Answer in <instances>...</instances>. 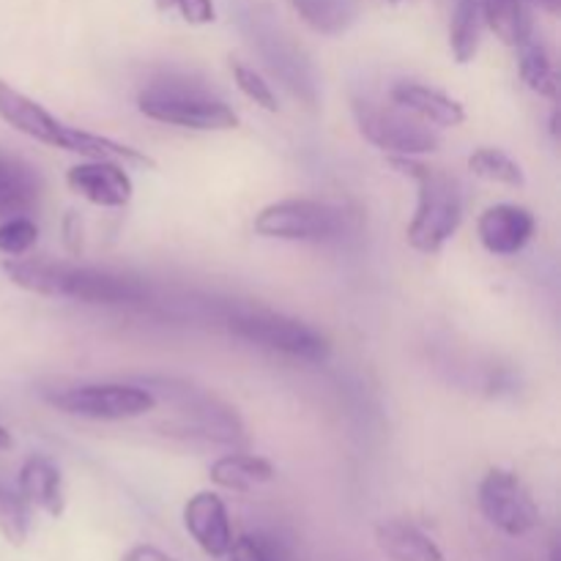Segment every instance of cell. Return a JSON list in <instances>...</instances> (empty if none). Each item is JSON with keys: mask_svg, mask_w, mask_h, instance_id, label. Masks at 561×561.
Returning <instances> with one entry per match:
<instances>
[{"mask_svg": "<svg viewBox=\"0 0 561 561\" xmlns=\"http://www.w3.org/2000/svg\"><path fill=\"white\" fill-rule=\"evenodd\" d=\"M3 272L16 288L47 299H71L82 305H140L148 299V288L129 274L110 268L71 266V263L9 257Z\"/></svg>", "mask_w": 561, "mask_h": 561, "instance_id": "cell-1", "label": "cell"}, {"mask_svg": "<svg viewBox=\"0 0 561 561\" xmlns=\"http://www.w3.org/2000/svg\"><path fill=\"white\" fill-rule=\"evenodd\" d=\"M0 118L20 135L44 142L49 148H60V151L80 153V157L88 159H113V162L121 164H137V168H153L157 164L148 153L137 151V148L64 124L47 107H42L31 96L11 88L5 80H0Z\"/></svg>", "mask_w": 561, "mask_h": 561, "instance_id": "cell-2", "label": "cell"}, {"mask_svg": "<svg viewBox=\"0 0 561 561\" xmlns=\"http://www.w3.org/2000/svg\"><path fill=\"white\" fill-rule=\"evenodd\" d=\"M389 164L400 175L416 184V214L405 239L416 252L436 255L463 222V195L453 175L416 162L414 157H389Z\"/></svg>", "mask_w": 561, "mask_h": 561, "instance_id": "cell-3", "label": "cell"}, {"mask_svg": "<svg viewBox=\"0 0 561 561\" xmlns=\"http://www.w3.org/2000/svg\"><path fill=\"white\" fill-rule=\"evenodd\" d=\"M137 107L146 118L195 131H230L239 126L233 107L203 91L179 85H153L137 96Z\"/></svg>", "mask_w": 561, "mask_h": 561, "instance_id": "cell-4", "label": "cell"}, {"mask_svg": "<svg viewBox=\"0 0 561 561\" xmlns=\"http://www.w3.org/2000/svg\"><path fill=\"white\" fill-rule=\"evenodd\" d=\"M354 118L362 137L373 142L378 151H387L389 157H422V153L438 151L442 146V137L431 129V124L405 113L394 102L378 104L356 99Z\"/></svg>", "mask_w": 561, "mask_h": 561, "instance_id": "cell-5", "label": "cell"}, {"mask_svg": "<svg viewBox=\"0 0 561 561\" xmlns=\"http://www.w3.org/2000/svg\"><path fill=\"white\" fill-rule=\"evenodd\" d=\"M228 329L247 343H255L290 359L321 365L332 356V343L318 329L296 318L277 316V312H244V316L230 318Z\"/></svg>", "mask_w": 561, "mask_h": 561, "instance_id": "cell-6", "label": "cell"}, {"mask_svg": "<svg viewBox=\"0 0 561 561\" xmlns=\"http://www.w3.org/2000/svg\"><path fill=\"white\" fill-rule=\"evenodd\" d=\"M348 217L332 203L288 197L255 214V233L283 241H329L343 236Z\"/></svg>", "mask_w": 561, "mask_h": 561, "instance_id": "cell-7", "label": "cell"}, {"mask_svg": "<svg viewBox=\"0 0 561 561\" xmlns=\"http://www.w3.org/2000/svg\"><path fill=\"white\" fill-rule=\"evenodd\" d=\"M49 405L69 416L93 422H124L146 416L157 409V394L135 383H82L49 394Z\"/></svg>", "mask_w": 561, "mask_h": 561, "instance_id": "cell-8", "label": "cell"}, {"mask_svg": "<svg viewBox=\"0 0 561 561\" xmlns=\"http://www.w3.org/2000/svg\"><path fill=\"white\" fill-rule=\"evenodd\" d=\"M480 510L491 526L507 537H524L540 524L535 496L518 474L507 469H491L480 482Z\"/></svg>", "mask_w": 561, "mask_h": 561, "instance_id": "cell-9", "label": "cell"}, {"mask_svg": "<svg viewBox=\"0 0 561 561\" xmlns=\"http://www.w3.org/2000/svg\"><path fill=\"white\" fill-rule=\"evenodd\" d=\"M170 400L175 405V431L173 436L184 438H203L214 444H244V425L239 414L230 405L219 403L211 394L195 392L192 387L170 392Z\"/></svg>", "mask_w": 561, "mask_h": 561, "instance_id": "cell-10", "label": "cell"}, {"mask_svg": "<svg viewBox=\"0 0 561 561\" xmlns=\"http://www.w3.org/2000/svg\"><path fill=\"white\" fill-rule=\"evenodd\" d=\"M66 184L71 192H77L99 208L129 206L131 192H135L126 168L113 159H88V162L75 164L66 173Z\"/></svg>", "mask_w": 561, "mask_h": 561, "instance_id": "cell-11", "label": "cell"}, {"mask_svg": "<svg viewBox=\"0 0 561 561\" xmlns=\"http://www.w3.org/2000/svg\"><path fill=\"white\" fill-rule=\"evenodd\" d=\"M535 214L515 203H499L482 211L477 222V236L491 255H518L535 236Z\"/></svg>", "mask_w": 561, "mask_h": 561, "instance_id": "cell-12", "label": "cell"}, {"mask_svg": "<svg viewBox=\"0 0 561 561\" xmlns=\"http://www.w3.org/2000/svg\"><path fill=\"white\" fill-rule=\"evenodd\" d=\"M184 526L206 557H228L230 546H233V529H230L225 502L217 493H195L184 507Z\"/></svg>", "mask_w": 561, "mask_h": 561, "instance_id": "cell-13", "label": "cell"}, {"mask_svg": "<svg viewBox=\"0 0 561 561\" xmlns=\"http://www.w3.org/2000/svg\"><path fill=\"white\" fill-rule=\"evenodd\" d=\"M247 25H250L252 31V44L261 47L266 64L272 66L279 77H285V82H288L296 93H305V88H316V82L305 80V75H301V71H305L301 69V66H305V58H301L299 49L294 47V42L279 31V25H274L266 14H261V11H252Z\"/></svg>", "mask_w": 561, "mask_h": 561, "instance_id": "cell-14", "label": "cell"}, {"mask_svg": "<svg viewBox=\"0 0 561 561\" xmlns=\"http://www.w3.org/2000/svg\"><path fill=\"white\" fill-rule=\"evenodd\" d=\"M389 96L405 113L416 115L425 124L442 126V129H455L466 121V107L458 99L447 96L431 85H422V82H398Z\"/></svg>", "mask_w": 561, "mask_h": 561, "instance_id": "cell-15", "label": "cell"}, {"mask_svg": "<svg viewBox=\"0 0 561 561\" xmlns=\"http://www.w3.org/2000/svg\"><path fill=\"white\" fill-rule=\"evenodd\" d=\"M42 201V179L22 159L0 153V219L27 217Z\"/></svg>", "mask_w": 561, "mask_h": 561, "instance_id": "cell-16", "label": "cell"}, {"mask_svg": "<svg viewBox=\"0 0 561 561\" xmlns=\"http://www.w3.org/2000/svg\"><path fill=\"white\" fill-rule=\"evenodd\" d=\"M20 496L31 507L42 510V513L53 515V518H60L66 507V499L58 466L49 458H42V455L27 458L20 469Z\"/></svg>", "mask_w": 561, "mask_h": 561, "instance_id": "cell-17", "label": "cell"}, {"mask_svg": "<svg viewBox=\"0 0 561 561\" xmlns=\"http://www.w3.org/2000/svg\"><path fill=\"white\" fill-rule=\"evenodd\" d=\"M376 542L392 561H444L442 548L433 537L409 520H383L376 529Z\"/></svg>", "mask_w": 561, "mask_h": 561, "instance_id": "cell-18", "label": "cell"}, {"mask_svg": "<svg viewBox=\"0 0 561 561\" xmlns=\"http://www.w3.org/2000/svg\"><path fill=\"white\" fill-rule=\"evenodd\" d=\"M274 477H277L274 466L266 458H257V455L233 453L222 455L211 463V482L225 488V491L247 493L257 485H266Z\"/></svg>", "mask_w": 561, "mask_h": 561, "instance_id": "cell-19", "label": "cell"}, {"mask_svg": "<svg viewBox=\"0 0 561 561\" xmlns=\"http://www.w3.org/2000/svg\"><path fill=\"white\" fill-rule=\"evenodd\" d=\"M288 3L321 36H340L359 16V0H288Z\"/></svg>", "mask_w": 561, "mask_h": 561, "instance_id": "cell-20", "label": "cell"}, {"mask_svg": "<svg viewBox=\"0 0 561 561\" xmlns=\"http://www.w3.org/2000/svg\"><path fill=\"white\" fill-rule=\"evenodd\" d=\"M515 49H518L520 80H524L531 91L540 93V96L557 99L559 77L557 69H553L551 53H548L546 44L531 33V36H526Z\"/></svg>", "mask_w": 561, "mask_h": 561, "instance_id": "cell-21", "label": "cell"}, {"mask_svg": "<svg viewBox=\"0 0 561 561\" xmlns=\"http://www.w3.org/2000/svg\"><path fill=\"white\" fill-rule=\"evenodd\" d=\"M480 11L485 25L507 47H518L526 36H531V20L529 11H526V0H482Z\"/></svg>", "mask_w": 561, "mask_h": 561, "instance_id": "cell-22", "label": "cell"}, {"mask_svg": "<svg viewBox=\"0 0 561 561\" xmlns=\"http://www.w3.org/2000/svg\"><path fill=\"white\" fill-rule=\"evenodd\" d=\"M480 31H482V11L480 0H455L453 22H449V49H453L458 64L474 60L480 49Z\"/></svg>", "mask_w": 561, "mask_h": 561, "instance_id": "cell-23", "label": "cell"}, {"mask_svg": "<svg viewBox=\"0 0 561 561\" xmlns=\"http://www.w3.org/2000/svg\"><path fill=\"white\" fill-rule=\"evenodd\" d=\"M469 170L477 179L491 181V184L515 186V190L526 184L520 164L510 153H504L502 148H477L469 157Z\"/></svg>", "mask_w": 561, "mask_h": 561, "instance_id": "cell-24", "label": "cell"}, {"mask_svg": "<svg viewBox=\"0 0 561 561\" xmlns=\"http://www.w3.org/2000/svg\"><path fill=\"white\" fill-rule=\"evenodd\" d=\"M0 535L5 542H11L14 548L25 546L27 535H31V513H27V502L14 493L11 488H5L0 482Z\"/></svg>", "mask_w": 561, "mask_h": 561, "instance_id": "cell-25", "label": "cell"}, {"mask_svg": "<svg viewBox=\"0 0 561 561\" xmlns=\"http://www.w3.org/2000/svg\"><path fill=\"white\" fill-rule=\"evenodd\" d=\"M38 241V225L31 217H9L0 222V252L20 257Z\"/></svg>", "mask_w": 561, "mask_h": 561, "instance_id": "cell-26", "label": "cell"}, {"mask_svg": "<svg viewBox=\"0 0 561 561\" xmlns=\"http://www.w3.org/2000/svg\"><path fill=\"white\" fill-rule=\"evenodd\" d=\"M230 71H233L236 88H239V91L244 93L250 102H255L257 107H263L266 113H277L279 110L277 93L272 91V85H268V82L263 80L255 69H250V66H244V64H233L230 66Z\"/></svg>", "mask_w": 561, "mask_h": 561, "instance_id": "cell-27", "label": "cell"}, {"mask_svg": "<svg viewBox=\"0 0 561 561\" xmlns=\"http://www.w3.org/2000/svg\"><path fill=\"white\" fill-rule=\"evenodd\" d=\"M228 557L230 561H285L283 548L263 535H247L233 540Z\"/></svg>", "mask_w": 561, "mask_h": 561, "instance_id": "cell-28", "label": "cell"}, {"mask_svg": "<svg viewBox=\"0 0 561 561\" xmlns=\"http://www.w3.org/2000/svg\"><path fill=\"white\" fill-rule=\"evenodd\" d=\"M162 14H179L186 25H211L217 20L214 0H153Z\"/></svg>", "mask_w": 561, "mask_h": 561, "instance_id": "cell-29", "label": "cell"}, {"mask_svg": "<svg viewBox=\"0 0 561 561\" xmlns=\"http://www.w3.org/2000/svg\"><path fill=\"white\" fill-rule=\"evenodd\" d=\"M121 561H175V559L168 557L164 551H159L157 546H135L121 557Z\"/></svg>", "mask_w": 561, "mask_h": 561, "instance_id": "cell-30", "label": "cell"}, {"mask_svg": "<svg viewBox=\"0 0 561 561\" xmlns=\"http://www.w3.org/2000/svg\"><path fill=\"white\" fill-rule=\"evenodd\" d=\"M537 5H540V9H546L548 14H559L561 11V0H535Z\"/></svg>", "mask_w": 561, "mask_h": 561, "instance_id": "cell-31", "label": "cell"}, {"mask_svg": "<svg viewBox=\"0 0 561 561\" xmlns=\"http://www.w3.org/2000/svg\"><path fill=\"white\" fill-rule=\"evenodd\" d=\"M11 447H14V438H11V433L0 425V453H5V449Z\"/></svg>", "mask_w": 561, "mask_h": 561, "instance_id": "cell-32", "label": "cell"}, {"mask_svg": "<svg viewBox=\"0 0 561 561\" xmlns=\"http://www.w3.org/2000/svg\"><path fill=\"white\" fill-rule=\"evenodd\" d=\"M551 561H559V548L557 546L551 548Z\"/></svg>", "mask_w": 561, "mask_h": 561, "instance_id": "cell-33", "label": "cell"}, {"mask_svg": "<svg viewBox=\"0 0 561 561\" xmlns=\"http://www.w3.org/2000/svg\"><path fill=\"white\" fill-rule=\"evenodd\" d=\"M387 3H403V0H387Z\"/></svg>", "mask_w": 561, "mask_h": 561, "instance_id": "cell-34", "label": "cell"}]
</instances>
